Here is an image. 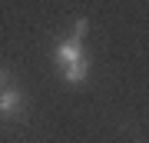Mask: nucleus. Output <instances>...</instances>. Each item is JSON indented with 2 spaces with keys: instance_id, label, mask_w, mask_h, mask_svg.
I'll return each instance as SVG.
<instances>
[{
  "instance_id": "nucleus-4",
  "label": "nucleus",
  "mask_w": 149,
  "mask_h": 143,
  "mask_svg": "<svg viewBox=\"0 0 149 143\" xmlns=\"http://www.w3.org/2000/svg\"><path fill=\"white\" fill-rule=\"evenodd\" d=\"M0 90H3V77H0Z\"/></svg>"
},
{
  "instance_id": "nucleus-3",
  "label": "nucleus",
  "mask_w": 149,
  "mask_h": 143,
  "mask_svg": "<svg viewBox=\"0 0 149 143\" xmlns=\"http://www.w3.org/2000/svg\"><path fill=\"white\" fill-rule=\"evenodd\" d=\"M86 73H90V60H76V63H70V67H63V80L66 83H83L86 80Z\"/></svg>"
},
{
  "instance_id": "nucleus-2",
  "label": "nucleus",
  "mask_w": 149,
  "mask_h": 143,
  "mask_svg": "<svg viewBox=\"0 0 149 143\" xmlns=\"http://www.w3.org/2000/svg\"><path fill=\"white\" fill-rule=\"evenodd\" d=\"M20 110H23L20 90H0V117H17Z\"/></svg>"
},
{
  "instance_id": "nucleus-1",
  "label": "nucleus",
  "mask_w": 149,
  "mask_h": 143,
  "mask_svg": "<svg viewBox=\"0 0 149 143\" xmlns=\"http://www.w3.org/2000/svg\"><path fill=\"white\" fill-rule=\"evenodd\" d=\"M83 37H86V20H80V23L73 27V33H70V37L56 47V53H53V57H56V67H60V70L86 57V53H83Z\"/></svg>"
}]
</instances>
